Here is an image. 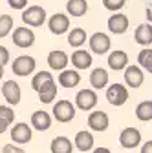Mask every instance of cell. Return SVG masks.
I'll return each mask as SVG.
<instances>
[{
  "label": "cell",
  "instance_id": "603a6c76",
  "mask_svg": "<svg viewBox=\"0 0 152 153\" xmlns=\"http://www.w3.org/2000/svg\"><path fill=\"white\" fill-rule=\"evenodd\" d=\"M73 146L77 148L79 151H90L92 148H93V135L90 131H79L77 135H75V142H73Z\"/></svg>",
  "mask_w": 152,
  "mask_h": 153
},
{
  "label": "cell",
  "instance_id": "3957f363",
  "mask_svg": "<svg viewBox=\"0 0 152 153\" xmlns=\"http://www.w3.org/2000/svg\"><path fill=\"white\" fill-rule=\"evenodd\" d=\"M22 22L31 27H41L46 22V9L41 6H31L22 11Z\"/></svg>",
  "mask_w": 152,
  "mask_h": 153
},
{
  "label": "cell",
  "instance_id": "5bb4252c",
  "mask_svg": "<svg viewBox=\"0 0 152 153\" xmlns=\"http://www.w3.org/2000/svg\"><path fill=\"white\" fill-rule=\"evenodd\" d=\"M11 140L15 144H28L31 140V126H28L26 122H18L17 126H13Z\"/></svg>",
  "mask_w": 152,
  "mask_h": 153
},
{
  "label": "cell",
  "instance_id": "7a4b0ae2",
  "mask_svg": "<svg viewBox=\"0 0 152 153\" xmlns=\"http://www.w3.org/2000/svg\"><path fill=\"white\" fill-rule=\"evenodd\" d=\"M35 68H37V62L29 55L17 56V59L13 60V64H11V69H13V73L17 76H28V75H31L35 71Z\"/></svg>",
  "mask_w": 152,
  "mask_h": 153
},
{
  "label": "cell",
  "instance_id": "74e56055",
  "mask_svg": "<svg viewBox=\"0 0 152 153\" xmlns=\"http://www.w3.org/2000/svg\"><path fill=\"white\" fill-rule=\"evenodd\" d=\"M2 76H4V66H0V80H2Z\"/></svg>",
  "mask_w": 152,
  "mask_h": 153
},
{
  "label": "cell",
  "instance_id": "8992f818",
  "mask_svg": "<svg viewBox=\"0 0 152 153\" xmlns=\"http://www.w3.org/2000/svg\"><path fill=\"white\" fill-rule=\"evenodd\" d=\"M13 44L17 48H31L35 44V33L28 27V26H20V27H17L13 31Z\"/></svg>",
  "mask_w": 152,
  "mask_h": 153
},
{
  "label": "cell",
  "instance_id": "1f68e13d",
  "mask_svg": "<svg viewBox=\"0 0 152 153\" xmlns=\"http://www.w3.org/2000/svg\"><path fill=\"white\" fill-rule=\"evenodd\" d=\"M2 153H26L20 146H15V144H6L2 148Z\"/></svg>",
  "mask_w": 152,
  "mask_h": 153
},
{
  "label": "cell",
  "instance_id": "7402d4cb",
  "mask_svg": "<svg viewBox=\"0 0 152 153\" xmlns=\"http://www.w3.org/2000/svg\"><path fill=\"white\" fill-rule=\"evenodd\" d=\"M31 126L39 131H46L51 126V117L48 111H35L31 115Z\"/></svg>",
  "mask_w": 152,
  "mask_h": 153
},
{
  "label": "cell",
  "instance_id": "4316f807",
  "mask_svg": "<svg viewBox=\"0 0 152 153\" xmlns=\"http://www.w3.org/2000/svg\"><path fill=\"white\" fill-rule=\"evenodd\" d=\"M136 117L141 122H150L152 120V100H143L136 108Z\"/></svg>",
  "mask_w": 152,
  "mask_h": 153
},
{
  "label": "cell",
  "instance_id": "ac0fdd59",
  "mask_svg": "<svg viewBox=\"0 0 152 153\" xmlns=\"http://www.w3.org/2000/svg\"><path fill=\"white\" fill-rule=\"evenodd\" d=\"M71 64L75 69H86L92 66V53L84 49H77L71 53Z\"/></svg>",
  "mask_w": 152,
  "mask_h": 153
},
{
  "label": "cell",
  "instance_id": "836d02e7",
  "mask_svg": "<svg viewBox=\"0 0 152 153\" xmlns=\"http://www.w3.org/2000/svg\"><path fill=\"white\" fill-rule=\"evenodd\" d=\"M8 62H9V51H8V48L0 46V66H6Z\"/></svg>",
  "mask_w": 152,
  "mask_h": 153
},
{
  "label": "cell",
  "instance_id": "d6a6232c",
  "mask_svg": "<svg viewBox=\"0 0 152 153\" xmlns=\"http://www.w3.org/2000/svg\"><path fill=\"white\" fill-rule=\"evenodd\" d=\"M8 4H9L13 9H26L28 0H8Z\"/></svg>",
  "mask_w": 152,
  "mask_h": 153
},
{
  "label": "cell",
  "instance_id": "52a82bcc",
  "mask_svg": "<svg viewBox=\"0 0 152 153\" xmlns=\"http://www.w3.org/2000/svg\"><path fill=\"white\" fill-rule=\"evenodd\" d=\"M75 106L81 111H90L97 106V95L93 89H81L75 95Z\"/></svg>",
  "mask_w": 152,
  "mask_h": 153
},
{
  "label": "cell",
  "instance_id": "d6986e66",
  "mask_svg": "<svg viewBox=\"0 0 152 153\" xmlns=\"http://www.w3.org/2000/svg\"><path fill=\"white\" fill-rule=\"evenodd\" d=\"M134 38H136V42L143 48H150L152 44V27L150 24H141L136 27L134 31Z\"/></svg>",
  "mask_w": 152,
  "mask_h": 153
},
{
  "label": "cell",
  "instance_id": "2e32d148",
  "mask_svg": "<svg viewBox=\"0 0 152 153\" xmlns=\"http://www.w3.org/2000/svg\"><path fill=\"white\" fill-rule=\"evenodd\" d=\"M37 93H39V99H41L42 104H50V102H53L55 97H57V84H55V80L51 79V80L44 82L39 89H37Z\"/></svg>",
  "mask_w": 152,
  "mask_h": 153
},
{
  "label": "cell",
  "instance_id": "4fadbf2b",
  "mask_svg": "<svg viewBox=\"0 0 152 153\" xmlns=\"http://www.w3.org/2000/svg\"><path fill=\"white\" fill-rule=\"evenodd\" d=\"M143 79H145V75H143V69L138 68V66H126L125 68V82L128 88L132 89H136L143 84Z\"/></svg>",
  "mask_w": 152,
  "mask_h": 153
},
{
  "label": "cell",
  "instance_id": "30bf717a",
  "mask_svg": "<svg viewBox=\"0 0 152 153\" xmlns=\"http://www.w3.org/2000/svg\"><path fill=\"white\" fill-rule=\"evenodd\" d=\"M128 26H130V22H128V16L125 13H117L116 11V13L108 18V29L114 35H123V33H126Z\"/></svg>",
  "mask_w": 152,
  "mask_h": 153
},
{
  "label": "cell",
  "instance_id": "d590c367",
  "mask_svg": "<svg viewBox=\"0 0 152 153\" xmlns=\"http://www.w3.org/2000/svg\"><path fill=\"white\" fill-rule=\"evenodd\" d=\"M141 153H152V142H150V140L145 142V146L141 148Z\"/></svg>",
  "mask_w": 152,
  "mask_h": 153
},
{
  "label": "cell",
  "instance_id": "f1b7e54d",
  "mask_svg": "<svg viewBox=\"0 0 152 153\" xmlns=\"http://www.w3.org/2000/svg\"><path fill=\"white\" fill-rule=\"evenodd\" d=\"M13 29V16L11 15H0V38H4Z\"/></svg>",
  "mask_w": 152,
  "mask_h": 153
},
{
  "label": "cell",
  "instance_id": "484cf974",
  "mask_svg": "<svg viewBox=\"0 0 152 153\" xmlns=\"http://www.w3.org/2000/svg\"><path fill=\"white\" fill-rule=\"evenodd\" d=\"M86 42V31L83 27H73L68 33V44L71 48H81Z\"/></svg>",
  "mask_w": 152,
  "mask_h": 153
},
{
  "label": "cell",
  "instance_id": "8fae6325",
  "mask_svg": "<svg viewBox=\"0 0 152 153\" xmlns=\"http://www.w3.org/2000/svg\"><path fill=\"white\" fill-rule=\"evenodd\" d=\"M2 95H4V99L9 106H17L18 102H20V86H18L15 80H8L2 84Z\"/></svg>",
  "mask_w": 152,
  "mask_h": 153
},
{
  "label": "cell",
  "instance_id": "9c48e42d",
  "mask_svg": "<svg viewBox=\"0 0 152 153\" xmlns=\"http://www.w3.org/2000/svg\"><path fill=\"white\" fill-rule=\"evenodd\" d=\"M139 142H141V133H139V129L138 128H125L123 131H121V135H119V144L123 146V148H126V149H134V148H138L139 146Z\"/></svg>",
  "mask_w": 152,
  "mask_h": 153
},
{
  "label": "cell",
  "instance_id": "5b68a950",
  "mask_svg": "<svg viewBox=\"0 0 152 153\" xmlns=\"http://www.w3.org/2000/svg\"><path fill=\"white\" fill-rule=\"evenodd\" d=\"M106 100L112 106H116V108L123 106L128 100V89H126V86H123V84H112V86H108V89H106Z\"/></svg>",
  "mask_w": 152,
  "mask_h": 153
},
{
  "label": "cell",
  "instance_id": "8d00e7d4",
  "mask_svg": "<svg viewBox=\"0 0 152 153\" xmlns=\"http://www.w3.org/2000/svg\"><path fill=\"white\" fill-rule=\"evenodd\" d=\"M93 153H112V151H110L108 148H103V146H101V148H96V149H93Z\"/></svg>",
  "mask_w": 152,
  "mask_h": 153
},
{
  "label": "cell",
  "instance_id": "44dd1931",
  "mask_svg": "<svg viewBox=\"0 0 152 153\" xmlns=\"http://www.w3.org/2000/svg\"><path fill=\"white\" fill-rule=\"evenodd\" d=\"M90 84L93 89H103L108 86V71L103 68H96L90 73Z\"/></svg>",
  "mask_w": 152,
  "mask_h": 153
},
{
  "label": "cell",
  "instance_id": "e575fe53",
  "mask_svg": "<svg viewBox=\"0 0 152 153\" xmlns=\"http://www.w3.org/2000/svg\"><path fill=\"white\" fill-rule=\"evenodd\" d=\"M9 120H6V119H2V117H0V135H2V133H6L8 131V128H9Z\"/></svg>",
  "mask_w": 152,
  "mask_h": 153
},
{
  "label": "cell",
  "instance_id": "9a60e30c",
  "mask_svg": "<svg viewBox=\"0 0 152 153\" xmlns=\"http://www.w3.org/2000/svg\"><path fill=\"white\" fill-rule=\"evenodd\" d=\"M88 126L93 131H106V128H108V115L105 111H92L88 115Z\"/></svg>",
  "mask_w": 152,
  "mask_h": 153
},
{
  "label": "cell",
  "instance_id": "6da1fadb",
  "mask_svg": "<svg viewBox=\"0 0 152 153\" xmlns=\"http://www.w3.org/2000/svg\"><path fill=\"white\" fill-rule=\"evenodd\" d=\"M51 111H53V117H55L57 122L66 124V122H70V120L75 119V106H73L70 100H66V99L57 100V102L53 104V109H51Z\"/></svg>",
  "mask_w": 152,
  "mask_h": 153
},
{
  "label": "cell",
  "instance_id": "ba28073f",
  "mask_svg": "<svg viewBox=\"0 0 152 153\" xmlns=\"http://www.w3.org/2000/svg\"><path fill=\"white\" fill-rule=\"evenodd\" d=\"M48 27L53 35H64L66 31H70V18L64 13H55L50 16L48 20Z\"/></svg>",
  "mask_w": 152,
  "mask_h": 153
},
{
  "label": "cell",
  "instance_id": "277c9868",
  "mask_svg": "<svg viewBox=\"0 0 152 153\" xmlns=\"http://www.w3.org/2000/svg\"><path fill=\"white\" fill-rule=\"evenodd\" d=\"M88 44H90V51L92 53H96V55H105L110 51L112 48V40H110V36L106 33H93L90 38H88Z\"/></svg>",
  "mask_w": 152,
  "mask_h": 153
},
{
  "label": "cell",
  "instance_id": "d4e9b609",
  "mask_svg": "<svg viewBox=\"0 0 152 153\" xmlns=\"http://www.w3.org/2000/svg\"><path fill=\"white\" fill-rule=\"evenodd\" d=\"M66 11L71 16H83L88 11V2H86V0H68Z\"/></svg>",
  "mask_w": 152,
  "mask_h": 153
},
{
  "label": "cell",
  "instance_id": "f546056e",
  "mask_svg": "<svg viewBox=\"0 0 152 153\" xmlns=\"http://www.w3.org/2000/svg\"><path fill=\"white\" fill-rule=\"evenodd\" d=\"M53 79V76H51V73L50 71H39V73H37L35 76H33V80H31V88L37 91V89H39L44 82H48V80H51Z\"/></svg>",
  "mask_w": 152,
  "mask_h": 153
},
{
  "label": "cell",
  "instance_id": "cb8c5ba5",
  "mask_svg": "<svg viewBox=\"0 0 152 153\" xmlns=\"http://www.w3.org/2000/svg\"><path fill=\"white\" fill-rule=\"evenodd\" d=\"M51 153H71L73 151V144L68 137H55L50 144Z\"/></svg>",
  "mask_w": 152,
  "mask_h": 153
},
{
  "label": "cell",
  "instance_id": "7c38bea8",
  "mask_svg": "<svg viewBox=\"0 0 152 153\" xmlns=\"http://www.w3.org/2000/svg\"><path fill=\"white\" fill-rule=\"evenodd\" d=\"M68 62H70V56L64 51H61V49H53V51L48 53V66L51 69H55V71L66 69Z\"/></svg>",
  "mask_w": 152,
  "mask_h": 153
},
{
  "label": "cell",
  "instance_id": "ffe728a7",
  "mask_svg": "<svg viewBox=\"0 0 152 153\" xmlns=\"http://www.w3.org/2000/svg\"><path fill=\"white\" fill-rule=\"evenodd\" d=\"M81 82V75L77 69H62L59 75V84L62 88H75Z\"/></svg>",
  "mask_w": 152,
  "mask_h": 153
},
{
  "label": "cell",
  "instance_id": "4dcf8cb0",
  "mask_svg": "<svg viewBox=\"0 0 152 153\" xmlns=\"http://www.w3.org/2000/svg\"><path fill=\"white\" fill-rule=\"evenodd\" d=\"M125 2H126V0H103V6H105L108 11H114V13H116V11H119V9L125 6Z\"/></svg>",
  "mask_w": 152,
  "mask_h": 153
},
{
  "label": "cell",
  "instance_id": "e0dca14e",
  "mask_svg": "<svg viewBox=\"0 0 152 153\" xmlns=\"http://www.w3.org/2000/svg\"><path fill=\"white\" fill-rule=\"evenodd\" d=\"M128 66V55L121 49H116L108 55V68H112L114 71H121Z\"/></svg>",
  "mask_w": 152,
  "mask_h": 153
},
{
  "label": "cell",
  "instance_id": "83f0119b",
  "mask_svg": "<svg viewBox=\"0 0 152 153\" xmlns=\"http://www.w3.org/2000/svg\"><path fill=\"white\" fill-rule=\"evenodd\" d=\"M138 62L141 68H145L147 73H152V49L150 48H143L138 55Z\"/></svg>",
  "mask_w": 152,
  "mask_h": 153
}]
</instances>
